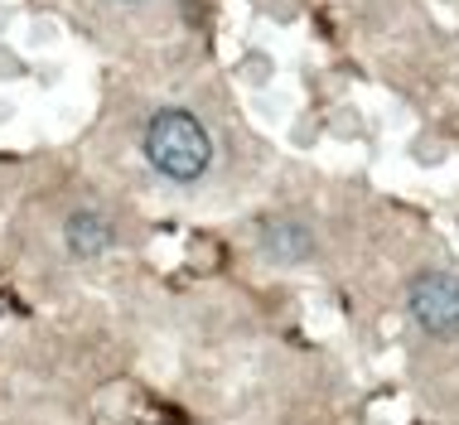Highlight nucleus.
I'll return each instance as SVG.
<instances>
[{
	"instance_id": "nucleus-3",
	"label": "nucleus",
	"mask_w": 459,
	"mask_h": 425,
	"mask_svg": "<svg viewBox=\"0 0 459 425\" xmlns=\"http://www.w3.org/2000/svg\"><path fill=\"white\" fill-rule=\"evenodd\" d=\"M68 242H73V252H102L111 237H107V222H102V218L78 212V218L68 222Z\"/></svg>"
},
{
	"instance_id": "nucleus-1",
	"label": "nucleus",
	"mask_w": 459,
	"mask_h": 425,
	"mask_svg": "<svg viewBox=\"0 0 459 425\" xmlns=\"http://www.w3.org/2000/svg\"><path fill=\"white\" fill-rule=\"evenodd\" d=\"M145 155L169 179H198L213 160V141L189 111H160L145 131Z\"/></svg>"
},
{
	"instance_id": "nucleus-2",
	"label": "nucleus",
	"mask_w": 459,
	"mask_h": 425,
	"mask_svg": "<svg viewBox=\"0 0 459 425\" xmlns=\"http://www.w3.org/2000/svg\"><path fill=\"white\" fill-rule=\"evenodd\" d=\"M411 309H416L420 329L440 334V339L459 334V281H450V276H420L411 285Z\"/></svg>"
}]
</instances>
